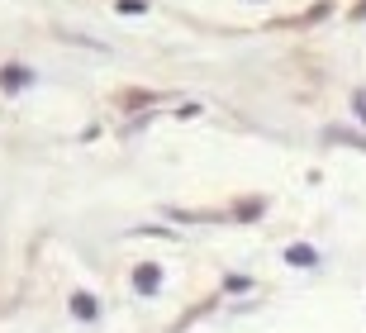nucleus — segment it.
Instances as JSON below:
<instances>
[{"label": "nucleus", "instance_id": "1", "mask_svg": "<svg viewBox=\"0 0 366 333\" xmlns=\"http://www.w3.org/2000/svg\"><path fill=\"white\" fill-rule=\"evenodd\" d=\"M157 281H162V267H152V262H143V267L133 271V285H138L143 295H152V290H157Z\"/></svg>", "mask_w": 366, "mask_h": 333}, {"label": "nucleus", "instance_id": "2", "mask_svg": "<svg viewBox=\"0 0 366 333\" xmlns=\"http://www.w3.org/2000/svg\"><path fill=\"white\" fill-rule=\"evenodd\" d=\"M286 262H290V267H314L318 253L309 248V243H295V248H286Z\"/></svg>", "mask_w": 366, "mask_h": 333}, {"label": "nucleus", "instance_id": "3", "mask_svg": "<svg viewBox=\"0 0 366 333\" xmlns=\"http://www.w3.org/2000/svg\"><path fill=\"white\" fill-rule=\"evenodd\" d=\"M0 81H5V91H19V86H29V72H24V67H5V72H0Z\"/></svg>", "mask_w": 366, "mask_h": 333}, {"label": "nucleus", "instance_id": "4", "mask_svg": "<svg viewBox=\"0 0 366 333\" xmlns=\"http://www.w3.org/2000/svg\"><path fill=\"white\" fill-rule=\"evenodd\" d=\"M72 315H77V319H96L100 305L91 300V295H72Z\"/></svg>", "mask_w": 366, "mask_h": 333}, {"label": "nucleus", "instance_id": "5", "mask_svg": "<svg viewBox=\"0 0 366 333\" xmlns=\"http://www.w3.org/2000/svg\"><path fill=\"white\" fill-rule=\"evenodd\" d=\"M352 105H357V114L366 119V91H357V95H352Z\"/></svg>", "mask_w": 366, "mask_h": 333}]
</instances>
